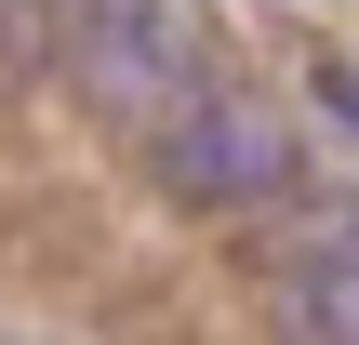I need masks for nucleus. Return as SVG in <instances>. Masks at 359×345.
<instances>
[{
  "instance_id": "f257e3e1",
  "label": "nucleus",
  "mask_w": 359,
  "mask_h": 345,
  "mask_svg": "<svg viewBox=\"0 0 359 345\" xmlns=\"http://www.w3.org/2000/svg\"><path fill=\"white\" fill-rule=\"evenodd\" d=\"M53 53L120 120H160L173 93H200V27L173 0H53Z\"/></svg>"
},
{
  "instance_id": "f03ea898",
  "label": "nucleus",
  "mask_w": 359,
  "mask_h": 345,
  "mask_svg": "<svg viewBox=\"0 0 359 345\" xmlns=\"http://www.w3.org/2000/svg\"><path fill=\"white\" fill-rule=\"evenodd\" d=\"M147 133H160V173H173L187 199H240V186H280V133H266L240 93H173Z\"/></svg>"
},
{
  "instance_id": "7ed1b4c3",
  "label": "nucleus",
  "mask_w": 359,
  "mask_h": 345,
  "mask_svg": "<svg viewBox=\"0 0 359 345\" xmlns=\"http://www.w3.org/2000/svg\"><path fill=\"white\" fill-rule=\"evenodd\" d=\"M293 319L333 332V345H359V226H333V239L293 266Z\"/></svg>"
}]
</instances>
